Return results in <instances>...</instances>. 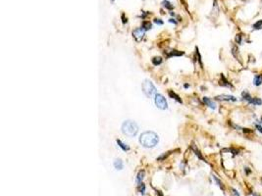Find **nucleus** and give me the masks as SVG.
Here are the masks:
<instances>
[{"label": "nucleus", "mask_w": 262, "mask_h": 196, "mask_svg": "<svg viewBox=\"0 0 262 196\" xmlns=\"http://www.w3.org/2000/svg\"><path fill=\"white\" fill-rule=\"evenodd\" d=\"M162 58L161 57H154L152 59V63H153V65H155V66H157V65H160V64L162 63Z\"/></svg>", "instance_id": "19"}, {"label": "nucleus", "mask_w": 262, "mask_h": 196, "mask_svg": "<svg viewBox=\"0 0 262 196\" xmlns=\"http://www.w3.org/2000/svg\"><path fill=\"white\" fill-rule=\"evenodd\" d=\"M168 93H169V96H170L171 98L175 99V100H176L177 102H179V103H183V101H182V99L180 98V96H179V95H177L175 92H173V91H169Z\"/></svg>", "instance_id": "14"}, {"label": "nucleus", "mask_w": 262, "mask_h": 196, "mask_svg": "<svg viewBox=\"0 0 262 196\" xmlns=\"http://www.w3.org/2000/svg\"><path fill=\"white\" fill-rule=\"evenodd\" d=\"M244 172H246V175L250 174V170H249V168H244Z\"/></svg>", "instance_id": "28"}, {"label": "nucleus", "mask_w": 262, "mask_h": 196, "mask_svg": "<svg viewBox=\"0 0 262 196\" xmlns=\"http://www.w3.org/2000/svg\"><path fill=\"white\" fill-rule=\"evenodd\" d=\"M215 100H217V101L236 102L238 100V98L235 97V96H233V95H229V94H221V95H217L216 97H215Z\"/></svg>", "instance_id": "6"}, {"label": "nucleus", "mask_w": 262, "mask_h": 196, "mask_svg": "<svg viewBox=\"0 0 262 196\" xmlns=\"http://www.w3.org/2000/svg\"><path fill=\"white\" fill-rule=\"evenodd\" d=\"M235 41L237 44H241V42H243V36H241V33L237 34L235 37Z\"/></svg>", "instance_id": "20"}, {"label": "nucleus", "mask_w": 262, "mask_h": 196, "mask_svg": "<svg viewBox=\"0 0 262 196\" xmlns=\"http://www.w3.org/2000/svg\"><path fill=\"white\" fill-rule=\"evenodd\" d=\"M232 54H233V56L235 57L236 60H238L241 64H243V61H241V57L240 50H238V45H236V44L232 45Z\"/></svg>", "instance_id": "7"}, {"label": "nucleus", "mask_w": 262, "mask_h": 196, "mask_svg": "<svg viewBox=\"0 0 262 196\" xmlns=\"http://www.w3.org/2000/svg\"><path fill=\"white\" fill-rule=\"evenodd\" d=\"M185 88H188V87H190V86H188V84H185Z\"/></svg>", "instance_id": "32"}, {"label": "nucleus", "mask_w": 262, "mask_h": 196, "mask_svg": "<svg viewBox=\"0 0 262 196\" xmlns=\"http://www.w3.org/2000/svg\"><path fill=\"white\" fill-rule=\"evenodd\" d=\"M114 167H115V169H117V170H122L124 167L123 161L121 159H116L114 161Z\"/></svg>", "instance_id": "12"}, {"label": "nucleus", "mask_w": 262, "mask_h": 196, "mask_svg": "<svg viewBox=\"0 0 262 196\" xmlns=\"http://www.w3.org/2000/svg\"><path fill=\"white\" fill-rule=\"evenodd\" d=\"M254 125H255V128H256V130H257L259 131V133H260L262 134V124H261V123L259 122V124H255Z\"/></svg>", "instance_id": "24"}, {"label": "nucleus", "mask_w": 262, "mask_h": 196, "mask_svg": "<svg viewBox=\"0 0 262 196\" xmlns=\"http://www.w3.org/2000/svg\"><path fill=\"white\" fill-rule=\"evenodd\" d=\"M154 102H155V105L157 106V108H159V109L165 110V109H167V108H168L167 101H166V99H165V97L163 95L156 94L154 96Z\"/></svg>", "instance_id": "4"}, {"label": "nucleus", "mask_w": 262, "mask_h": 196, "mask_svg": "<svg viewBox=\"0 0 262 196\" xmlns=\"http://www.w3.org/2000/svg\"><path fill=\"white\" fill-rule=\"evenodd\" d=\"M185 53L184 52H181V51H178V50H172L170 51V53L167 54V57H172V56H182V55H184Z\"/></svg>", "instance_id": "13"}, {"label": "nucleus", "mask_w": 262, "mask_h": 196, "mask_svg": "<svg viewBox=\"0 0 262 196\" xmlns=\"http://www.w3.org/2000/svg\"><path fill=\"white\" fill-rule=\"evenodd\" d=\"M122 133L127 136L132 137L138 133V127L134 121H126L122 125Z\"/></svg>", "instance_id": "2"}, {"label": "nucleus", "mask_w": 262, "mask_h": 196, "mask_svg": "<svg viewBox=\"0 0 262 196\" xmlns=\"http://www.w3.org/2000/svg\"><path fill=\"white\" fill-rule=\"evenodd\" d=\"M252 196H260V195H258V194H256V193H252Z\"/></svg>", "instance_id": "31"}, {"label": "nucleus", "mask_w": 262, "mask_h": 196, "mask_svg": "<svg viewBox=\"0 0 262 196\" xmlns=\"http://www.w3.org/2000/svg\"><path fill=\"white\" fill-rule=\"evenodd\" d=\"M260 123H261V124H262V116L260 117Z\"/></svg>", "instance_id": "33"}, {"label": "nucleus", "mask_w": 262, "mask_h": 196, "mask_svg": "<svg viewBox=\"0 0 262 196\" xmlns=\"http://www.w3.org/2000/svg\"><path fill=\"white\" fill-rule=\"evenodd\" d=\"M169 22H170V23H174V24H175V25L177 24V22H176L174 19H170V20H169Z\"/></svg>", "instance_id": "30"}, {"label": "nucleus", "mask_w": 262, "mask_h": 196, "mask_svg": "<svg viewBox=\"0 0 262 196\" xmlns=\"http://www.w3.org/2000/svg\"><path fill=\"white\" fill-rule=\"evenodd\" d=\"M219 84H220V86H222L228 87V88H231V89L234 88V86H232V83H229V81L225 78V76H224V75H221V80L219 81Z\"/></svg>", "instance_id": "8"}, {"label": "nucleus", "mask_w": 262, "mask_h": 196, "mask_svg": "<svg viewBox=\"0 0 262 196\" xmlns=\"http://www.w3.org/2000/svg\"><path fill=\"white\" fill-rule=\"evenodd\" d=\"M252 29L253 30H260V29H262V20H259V21L256 22L255 24L252 26Z\"/></svg>", "instance_id": "18"}, {"label": "nucleus", "mask_w": 262, "mask_h": 196, "mask_svg": "<svg viewBox=\"0 0 262 196\" xmlns=\"http://www.w3.org/2000/svg\"><path fill=\"white\" fill-rule=\"evenodd\" d=\"M122 18H123V23H124V24H125V23H127V18L125 19V15H124V14L122 15Z\"/></svg>", "instance_id": "29"}, {"label": "nucleus", "mask_w": 262, "mask_h": 196, "mask_svg": "<svg viewBox=\"0 0 262 196\" xmlns=\"http://www.w3.org/2000/svg\"><path fill=\"white\" fill-rule=\"evenodd\" d=\"M144 190H145V185L143 183H141L140 185V193H144Z\"/></svg>", "instance_id": "26"}, {"label": "nucleus", "mask_w": 262, "mask_h": 196, "mask_svg": "<svg viewBox=\"0 0 262 196\" xmlns=\"http://www.w3.org/2000/svg\"><path fill=\"white\" fill-rule=\"evenodd\" d=\"M116 142H117V144L119 145L120 147L122 148L124 151H129V150H130V147H129V146H128V145H126L125 143H123L120 139H117V140H116Z\"/></svg>", "instance_id": "15"}, {"label": "nucleus", "mask_w": 262, "mask_h": 196, "mask_svg": "<svg viewBox=\"0 0 262 196\" xmlns=\"http://www.w3.org/2000/svg\"><path fill=\"white\" fill-rule=\"evenodd\" d=\"M142 89L143 92L145 93L146 96L152 97L156 95V87L153 86V83L150 81H144L142 83Z\"/></svg>", "instance_id": "3"}, {"label": "nucleus", "mask_w": 262, "mask_h": 196, "mask_svg": "<svg viewBox=\"0 0 262 196\" xmlns=\"http://www.w3.org/2000/svg\"><path fill=\"white\" fill-rule=\"evenodd\" d=\"M247 104L253 105V106H261L262 105V100L259 97H251L250 100L247 102Z\"/></svg>", "instance_id": "10"}, {"label": "nucleus", "mask_w": 262, "mask_h": 196, "mask_svg": "<svg viewBox=\"0 0 262 196\" xmlns=\"http://www.w3.org/2000/svg\"><path fill=\"white\" fill-rule=\"evenodd\" d=\"M154 23L155 24H157V25H163V21H161L160 19H154Z\"/></svg>", "instance_id": "27"}, {"label": "nucleus", "mask_w": 262, "mask_h": 196, "mask_svg": "<svg viewBox=\"0 0 262 196\" xmlns=\"http://www.w3.org/2000/svg\"><path fill=\"white\" fill-rule=\"evenodd\" d=\"M252 83L254 84L255 86H260L262 84V74H257L254 76L252 81Z\"/></svg>", "instance_id": "11"}, {"label": "nucleus", "mask_w": 262, "mask_h": 196, "mask_svg": "<svg viewBox=\"0 0 262 196\" xmlns=\"http://www.w3.org/2000/svg\"><path fill=\"white\" fill-rule=\"evenodd\" d=\"M191 147H193V151H194V153H195V155H197V157L199 158V159H201V160H204L203 159V157H202V155L200 154V152H199V150H197V148H195L194 147V146L193 145L191 146Z\"/></svg>", "instance_id": "22"}, {"label": "nucleus", "mask_w": 262, "mask_h": 196, "mask_svg": "<svg viewBox=\"0 0 262 196\" xmlns=\"http://www.w3.org/2000/svg\"><path fill=\"white\" fill-rule=\"evenodd\" d=\"M213 180H214L215 181H216V183H217V185H218V186H220L221 188H223V184H222V182H221V180L216 177V175H213Z\"/></svg>", "instance_id": "23"}, {"label": "nucleus", "mask_w": 262, "mask_h": 196, "mask_svg": "<svg viewBox=\"0 0 262 196\" xmlns=\"http://www.w3.org/2000/svg\"><path fill=\"white\" fill-rule=\"evenodd\" d=\"M144 33H145V31H144L142 28H138V29H135V30L132 31V36H134V38L137 40V42H140L142 40Z\"/></svg>", "instance_id": "5"}, {"label": "nucleus", "mask_w": 262, "mask_h": 196, "mask_svg": "<svg viewBox=\"0 0 262 196\" xmlns=\"http://www.w3.org/2000/svg\"><path fill=\"white\" fill-rule=\"evenodd\" d=\"M159 142V137L153 131H144L140 136V143L143 147L153 148Z\"/></svg>", "instance_id": "1"}, {"label": "nucleus", "mask_w": 262, "mask_h": 196, "mask_svg": "<svg viewBox=\"0 0 262 196\" xmlns=\"http://www.w3.org/2000/svg\"><path fill=\"white\" fill-rule=\"evenodd\" d=\"M112 1H114V0H112Z\"/></svg>", "instance_id": "35"}, {"label": "nucleus", "mask_w": 262, "mask_h": 196, "mask_svg": "<svg viewBox=\"0 0 262 196\" xmlns=\"http://www.w3.org/2000/svg\"><path fill=\"white\" fill-rule=\"evenodd\" d=\"M162 5H163V6L165 7V8H167L168 10H172L173 9V5L170 3V2H168V1H163L162 2Z\"/></svg>", "instance_id": "21"}, {"label": "nucleus", "mask_w": 262, "mask_h": 196, "mask_svg": "<svg viewBox=\"0 0 262 196\" xmlns=\"http://www.w3.org/2000/svg\"><path fill=\"white\" fill-rule=\"evenodd\" d=\"M143 177H144V171H140V172L137 174V183H141V181H142Z\"/></svg>", "instance_id": "17"}, {"label": "nucleus", "mask_w": 262, "mask_h": 196, "mask_svg": "<svg viewBox=\"0 0 262 196\" xmlns=\"http://www.w3.org/2000/svg\"><path fill=\"white\" fill-rule=\"evenodd\" d=\"M141 28H142L144 31H148V30H150V29L152 28V25H151V23H150V22L145 21V22L142 23V25H141Z\"/></svg>", "instance_id": "16"}, {"label": "nucleus", "mask_w": 262, "mask_h": 196, "mask_svg": "<svg viewBox=\"0 0 262 196\" xmlns=\"http://www.w3.org/2000/svg\"><path fill=\"white\" fill-rule=\"evenodd\" d=\"M231 193H232V195L233 196H240V193L238 192V190L237 189H235V188H231Z\"/></svg>", "instance_id": "25"}, {"label": "nucleus", "mask_w": 262, "mask_h": 196, "mask_svg": "<svg viewBox=\"0 0 262 196\" xmlns=\"http://www.w3.org/2000/svg\"><path fill=\"white\" fill-rule=\"evenodd\" d=\"M202 101H203V103H204L206 106H208L209 108H211V109H213V110H215L216 109V103H215L214 101H212L210 98H208V97H203V99H202Z\"/></svg>", "instance_id": "9"}, {"label": "nucleus", "mask_w": 262, "mask_h": 196, "mask_svg": "<svg viewBox=\"0 0 262 196\" xmlns=\"http://www.w3.org/2000/svg\"><path fill=\"white\" fill-rule=\"evenodd\" d=\"M261 182H262V178H261Z\"/></svg>", "instance_id": "34"}]
</instances>
